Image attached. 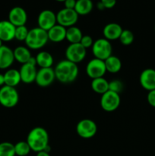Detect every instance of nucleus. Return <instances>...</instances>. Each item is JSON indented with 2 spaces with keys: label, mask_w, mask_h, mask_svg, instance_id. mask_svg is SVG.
Segmentation results:
<instances>
[{
  "label": "nucleus",
  "mask_w": 155,
  "mask_h": 156,
  "mask_svg": "<svg viewBox=\"0 0 155 156\" xmlns=\"http://www.w3.org/2000/svg\"><path fill=\"white\" fill-rule=\"evenodd\" d=\"M122 30L123 29L120 24L117 23H109L103 27V34L105 39L109 41H114L119 38Z\"/></svg>",
  "instance_id": "a211bd4d"
},
{
  "label": "nucleus",
  "mask_w": 155,
  "mask_h": 156,
  "mask_svg": "<svg viewBox=\"0 0 155 156\" xmlns=\"http://www.w3.org/2000/svg\"><path fill=\"white\" fill-rule=\"evenodd\" d=\"M8 20L15 27L25 25L27 21V14L22 7L15 6L9 12Z\"/></svg>",
  "instance_id": "4468645a"
},
{
  "label": "nucleus",
  "mask_w": 155,
  "mask_h": 156,
  "mask_svg": "<svg viewBox=\"0 0 155 156\" xmlns=\"http://www.w3.org/2000/svg\"><path fill=\"white\" fill-rule=\"evenodd\" d=\"M94 8L91 0H76L74 11L78 15H86L91 13Z\"/></svg>",
  "instance_id": "5701e85b"
},
{
  "label": "nucleus",
  "mask_w": 155,
  "mask_h": 156,
  "mask_svg": "<svg viewBox=\"0 0 155 156\" xmlns=\"http://www.w3.org/2000/svg\"><path fill=\"white\" fill-rule=\"evenodd\" d=\"M16 27L9 20L0 21V40L2 42H9L15 39Z\"/></svg>",
  "instance_id": "dca6fc26"
},
{
  "label": "nucleus",
  "mask_w": 155,
  "mask_h": 156,
  "mask_svg": "<svg viewBox=\"0 0 155 156\" xmlns=\"http://www.w3.org/2000/svg\"><path fill=\"white\" fill-rule=\"evenodd\" d=\"M56 79L61 83L68 84L73 82L78 76L79 69L77 64L63 59L60 61L54 69Z\"/></svg>",
  "instance_id": "f257e3e1"
},
{
  "label": "nucleus",
  "mask_w": 155,
  "mask_h": 156,
  "mask_svg": "<svg viewBox=\"0 0 155 156\" xmlns=\"http://www.w3.org/2000/svg\"><path fill=\"white\" fill-rule=\"evenodd\" d=\"M106 73V66L103 60L94 58L88 62L86 66V73L91 79L103 77Z\"/></svg>",
  "instance_id": "9b49d317"
},
{
  "label": "nucleus",
  "mask_w": 155,
  "mask_h": 156,
  "mask_svg": "<svg viewBox=\"0 0 155 156\" xmlns=\"http://www.w3.org/2000/svg\"><path fill=\"white\" fill-rule=\"evenodd\" d=\"M19 101V94L14 87L4 86L0 88V105L7 108L16 106Z\"/></svg>",
  "instance_id": "20e7f679"
},
{
  "label": "nucleus",
  "mask_w": 155,
  "mask_h": 156,
  "mask_svg": "<svg viewBox=\"0 0 155 156\" xmlns=\"http://www.w3.org/2000/svg\"><path fill=\"white\" fill-rule=\"evenodd\" d=\"M37 24L38 27L46 31H48L57 24L56 14L50 9L43 10L38 15Z\"/></svg>",
  "instance_id": "f8f14e48"
},
{
  "label": "nucleus",
  "mask_w": 155,
  "mask_h": 156,
  "mask_svg": "<svg viewBox=\"0 0 155 156\" xmlns=\"http://www.w3.org/2000/svg\"><path fill=\"white\" fill-rule=\"evenodd\" d=\"M56 79L55 72L53 68H40L37 70L35 82L40 87L50 86Z\"/></svg>",
  "instance_id": "ddd939ff"
},
{
  "label": "nucleus",
  "mask_w": 155,
  "mask_h": 156,
  "mask_svg": "<svg viewBox=\"0 0 155 156\" xmlns=\"http://www.w3.org/2000/svg\"><path fill=\"white\" fill-rule=\"evenodd\" d=\"M14 52V57H15V60L17 62H20L23 65L28 62L32 57L31 53H30V50L28 47H24V46H19L17 47L15 50H13Z\"/></svg>",
  "instance_id": "412c9836"
},
{
  "label": "nucleus",
  "mask_w": 155,
  "mask_h": 156,
  "mask_svg": "<svg viewBox=\"0 0 155 156\" xmlns=\"http://www.w3.org/2000/svg\"><path fill=\"white\" fill-rule=\"evenodd\" d=\"M92 53L94 58L106 60L107 58L112 56V47L109 41L103 38H99L94 41L92 46Z\"/></svg>",
  "instance_id": "39448f33"
},
{
  "label": "nucleus",
  "mask_w": 155,
  "mask_h": 156,
  "mask_svg": "<svg viewBox=\"0 0 155 156\" xmlns=\"http://www.w3.org/2000/svg\"><path fill=\"white\" fill-rule=\"evenodd\" d=\"M76 132L83 139H91L96 135L97 126L94 120L91 119H83L77 123Z\"/></svg>",
  "instance_id": "0eeeda50"
},
{
  "label": "nucleus",
  "mask_w": 155,
  "mask_h": 156,
  "mask_svg": "<svg viewBox=\"0 0 155 156\" xmlns=\"http://www.w3.org/2000/svg\"><path fill=\"white\" fill-rule=\"evenodd\" d=\"M105 66H106V72L109 73H119L122 69V62L121 59L115 56H110L109 58L104 60Z\"/></svg>",
  "instance_id": "393cba45"
},
{
  "label": "nucleus",
  "mask_w": 155,
  "mask_h": 156,
  "mask_svg": "<svg viewBox=\"0 0 155 156\" xmlns=\"http://www.w3.org/2000/svg\"><path fill=\"white\" fill-rule=\"evenodd\" d=\"M36 65L40 68H51L53 64V56L46 51H41L35 57Z\"/></svg>",
  "instance_id": "4be33fe9"
},
{
  "label": "nucleus",
  "mask_w": 155,
  "mask_h": 156,
  "mask_svg": "<svg viewBox=\"0 0 155 156\" xmlns=\"http://www.w3.org/2000/svg\"><path fill=\"white\" fill-rule=\"evenodd\" d=\"M29 30L25 25L16 27L15 34V39L19 41H25L27 35H28Z\"/></svg>",
  "instance_id": "c756f323"
},
{
  "label": "nucleus",
  "mask_w": 155,
  "mask_h": 156,
  "mask_svg": "<svg viewBox=\"0 0 155 156\" xmlns=\"http://www.w3.org/2000/svg\"><path fill=\"white\" fill-rule=\"evenodd\" d=\"M76 5V0H65L64 2V5L65 9H74Z\"/></svg>",
  "instance_id": "f704fd0d"
},
{
  "label": "nucleus",
  "mask_w": 155,
  "mask_h": 156,
  "mask_svg": "<svg viewBox=\"0 0 155 156\" xmlns=\"http://www.w3.org/2000/svg\"><path fill=\"white\" fill-rule=\"evenodd\" d=\"M36 156H50V153L46 151H41V152H36Z\"/></svg>",
  "instance_id": "c9c22d12"
},
{
  "label": "nucleus",
  "mask_w": 155,
  "mask_h": 156,
  "mask_svg": "<svg viewBox=\"0 0 155 156\" xmlns=\"http://www.w3.org/2000/svg\"><path fill=\"white\" fill-rule=\"evenodd\" d=\"M97 8H98V9H100V10H103V9H105L104 6L103 5V4H102V3L100 2H99L97 3Z\"/></svg>",
  "instance_id": "4c0bfd02"
},
{
  "label": "nucleus",
  "mask_w": 155,
  "mask_h": 156,
  "mask_svg": "<svg viewBox=\"0 0 155 156\" xmlns=\"http://www.w3.org/2000/svg\"><path fill=\"white\" fill-rule=\"evenodd\" d=\"M5 85V78L4 74L0 73V87H2Z\"/></svg>",
  "instance_id": "e433bc0d"
},
{
  "label": "nucleus",
  "mask_w": 155,
  "mask_h": 156,
  "mask_svg": "<svg viewBox=\"0 0 155 156\" xmlns=\"http://www.w3.org/2000/svg\"><path fill=\"white\" fill-rule=\"evenodd\" d=\"M123 90V83L120 80H112L109 82V91L119 94Z\"/></svg>",
  "instance_id": "7c9ffc66"
},
{
  "label": "nucleus",
  "mask_w": 155,
  "mask_h": 156,
  "mask_svg": "<svg viewBox=\"0 0 155 156\" xmlns=\"http://www.w3.org/2000/svg\"><path fill=\"white\" fill-rule=\"evenodd\" d=\"M105 9H112L116 4V0H100Z\"/></svg>",
  "instance_id": "72a5a7b5"
},
{
  "label": "nucleus",
  "mask_w": 155,
  "mask_h": 156,
  "mask_svg": "<svg viewBox=\"0 0 155 156\" xmlns=\"http://www.w3.org/2000/svg\"><path fill=\"white\" fill-rule=\"evenodd\" d=\"M78 16L74 9H61L56 14L57 24L65 27V28L74 26L78 21Z\"/></svg>",
  "instance_id": "6e6552de"
},
{
  "label": "nucleus",
  "mask_w": 155,
  "mask_h": 156,
  "mask_svg": "<svg viewBox=\"0 0 155 156\" xmlns=\"http://www.w3.org/2000/svg\"><path fill=\"white\" fill-rule=\"evenodd\" d=\"M121 98L119 94L108 91L103 94L100 98V106L103 111L106 112H112L119 107Z\"/></svg>",
  "instance_id": "9d476101"
},
{
  "label": "nucleus",
  "mask_w": 155,
  "mask_h": 156,
  "mask_svg": "<svg viewBox=\"0 0 155 156\" xmlns=\"http://www.w3.org/2000/svg\"><path fill=\"white\" fill-rule=\"evenodd\" d=\"M49 41L47 31L40 27H34L29 30L28 35L25 40L27 47L31 50H40Z\"/></svg>",
  "instance_id": "7ed1b4c3"
},
{
  "label": "nucleus",
  "mask_w": 155,
  "mask_h": 156,
  "mask_svg": "<svg viewBox=\"0 0 155 156\" xmlns=\"http://www.w3.org/2000/svg\"><path fill=\"white\" fill-rule=\"evenodd\" d=\"M154 31H155V25H154Z\"/></svg>",
  "instance_id": "a19ab883"
},
{
  "label": "nucleus",
  "mask_w": 155,
  "mask_h": 156,
  "mask_svg": "<svg viewBox=\"0 0 155 156\" xmlns=\"http://www.w3.org/2000/svg\"><path fill=\"white\" fill-rule=\"evenodd\" d=\"M87 49L80 43L70 44L65 50V57L67 60L78 64L82 62L86 57Z\"/></svg>",
  "instance_id": "423d86ee"
},
{
  "label": "nucleus",
  "mask_w": 155,
  "mask_h": 156,
  "mask_svg": "<svg viewBox=\"0 0 155 156\" xmlns=\"http://www.w3.org/2000/svg\"><path fill=\"white\" fill-rule=\"evenodd\" d=\"M139 82L144 89L150 91L155 89V69H145L141 72L139 77Z\"/></svg>",
  "instance_id": "2eb2a0df"
},
{
  "label": "nucleus",
  "mask_w": 155,
  "mask_h": 156,
  "mask_svg": "<svg viewBox=\"0 0 155 156\" xmlns=\"http://www.w3.org/2000/svg\"><path fill=\"white\" fill-rule=\"evenodd\" d=\"M15 155L18 156H27L30 152V146L27 141H20L15 145Z\"/></svg>",
  "instance_id": "bb28decb"
},
{
  "label": "nucleus",
  "mask_w": 155,
  "mask_h": 156,
  "mask_svg": "<svg viewBox=\"0 0 155 156\" xmlns=\"http://www.w3.org/2000/svg\"><path fill=\"white\" fill-rule=\"evenodd\" d=\"M36 66V59L33 56L27 63L21 66L19 70L21 82L25 84H30L35 82L36 73H37Z\"/></svg>",
  "instance_id": "1a4fd4ad"
},
{
  "label": "nucleus",
  "mask_w": 155,
  "mask_h": 156,
  "mask_svg": "<svg viewBox=\"0 0 155 156\" xmlns=\"http://www.w3.org/2000/svg\"><path fill=\"white\" fill-rule=\"evenodd\" d=\"M15 61L14 52L9 47L2 45L0 47V69H7Z\"/></svg>",
  "instance_id": "f3484780"
},
{
  "label": "nucleus",
  "mask_w": 155,
  "mask_h": 156,
  "mask_svg": "<svg viewBox=\"0 0 155 156\" xmlns=\"http://www.w3.org/2000/svg\"><path fill=\"white\" fill-rule=\"evenodd\" d=\"M80 44L84 47L85 49L90 48L92 47L93 44H94V41H93L92 37L89 35H83L81 40L80 41Z\"/></svg>",
  "instance_id": "2f4dec72"
},
{
  "label": "nucleus",
  "mask_w": 155,
  "mask_h": 156,
  "mask_svg": "<svg viewBox=\"0 0 155 156\" xmlns=\"http://www.w3.org/2000/svg\"><path fill=\"white\" fill-rule=\"evenodd\" d=\"M5 85L10 87H15L21 82L19 70L15 69H9L4 73Z\"/></svg>",
  "instance_id": "aec40b11"
},
{
  "label": "nucleus",
  "mask_w": 155,
  "mask_h": 156,
  "mask_svg": "<svg viewBox=\"0 0 155 156\" xmlns=\"http://www.w3.org/2000/svg\"><path fill=\"white\" fill-rule=\"evenodd\" d=\"M66 29L65 27L56 24L47 31L49 41L54 43H60L65 39Z\"/></svg>",
  "instance_id": "6ab92c4d"
},
{
  "label": "nucleus",
  "mask_w": 155,
  "mask_h": 156,
  "mask_svg": "<svg viewBox=\"0 0 155 156\" xmlns=\"http://www.w3.org/2000/svg\"><path fill=\"white\" fill-rule=\"evenodd\" d=\"M56 1L59 2H65V0H56Z\"/></svg>",
  "instance_id": "58836bf2"
},
{
  "label": "nucleus",
  "mask_w": 155,
  "mask_h": 156,
  "mask_svg": "<svg viewBox=\"0 0 155 156\" xmlns=\"http://www.w3.org/2000/svg\"><path fill=\"white\" fill-rule=\"evenodd\" d=\"M119 40L123 45H130L134 41V34L130 30H127V29L123 30Z\"/></svg>",
  "instance_id": "c85d7f7f"
},
{
  "label": "nucleus",
  "mask_w": 155,
  "mask_h": 156,
  "mask_svg": "<svg viewBox=\"0 0 155 156\" xmlns=\"http://www.w3.org/2000/svg\"><path fill=\"white\" fill-rule=\"evenodd\" d=\"M2 45H3V44H2V41L1 40H0V47H1Z\"/></svg>",
  "instance_id": "ea45409f"
},
{
  "label": "nucleus",
  "mask_w": 155,
  "mask_h": 156,
  "mask_svg": "<svg viewBox=\"0 0 155 156\" xmlns=\"http://www.w3.org/2000/svg\"><path fill=\"white\" fill-rule=\"evenodd\" d=\"M83 34L80 28L75 26L68 27L66 29V37L65 39L70 43V44H78L80 43Z\"/></svg>",
  "instance_id": "a878e982"
},
{
  "label": "nucleus",
  "mask_w": 155,
  "mask_h": 156,
  "mask_svg": "<svg viewBox=\"0 0 155 156\" xmlns=\"http://www.w3.org/2000/svg\"><path fill=\"white\" fill-rule=\"evenodd\" d=\"M147 103L153 108H155V89L148 91L147 95Z\"/></svg>",
  "instance_id": "473e14b6"
},
{
  "label": "nucleus",
  "mask_w": 155,
  "mask_h": 156,
  "mask_svg": "<svg viewBox=\"0 0 155 156\" xmlns=\"http://www.w3.org/2000/svg\"><path fill=\"white\" fill-rule=\"evenodd\" d=\"M15 145L9 142L0 143V156H15Z\"/></svg>",
  "instance_id": "cd10ccee"
},
{
  "label": "nucleus",
  "mask_w": 155,
  "mask_h": 156,
  "mask_svg": "<svg viewBox=\"0 0 155 156\" xmlns=\"http://www.w3.org/2000/svg\"><path fill=\"white\" fill-rule=\"evenodd\" d=\"M27 143L30 146L31 151L35 152L44 151L49 146L48 132L41 126L33 128L27 135Z\"/></svg>",
  "instance_id": "f03ea898"
},
{
  "label": "nucleus",
  "mask_w": 155,
  "mask_h": 156,
  "mask_svg": "<svg viewBox=\"0 0 155 156\" xmlns=\"http://www.w3.org/2000/svg\"><path fill=\"white\" fill-rule=\"evenodd\" d=\"M91 88L94 92L103 94L109 91V82L103 77L92 79Z\"/></svg>",
  "instance_id": "b1692460"
}]
</instances>
